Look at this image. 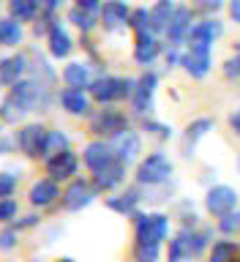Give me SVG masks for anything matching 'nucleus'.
<instances>
[{
	"instance_id": "nucleus-37",
	"label": "nucleus",
	"mask_w": 240,
	"mask_h": 262,
	"mask_svg": "<svg viewBox=\"0 0 240 262\" xmlns=\"http://www.w3.org/2000/svg\"><path fill=\"white\" fill-rule=\"evenodd\" d=\"M16 188V178L8 175V172H0V200H8Z\"/></svg>"
},
{
	"instance_id": "nucleus-32",
	"label": "nucleus",
	"mask_w": 240,
	"mask_h": 262,
	"mask_svg": "<svg viewBox=\"0 0 240 262\" xmlns=\"http://www.w3.org/2000/svg\"><path fill=\"white\" fill-rule=\"evenodd\" d=\"M161 246H145V243H134V262H159Z\"/></svg>"
},
{
	"instance_id": "nucleus-6",
	"label": "nucleus",
	"mask_w": 240,
	"mask_h": 262,
	"mask_svg": "<svg viewBox=\"0 0 240 262\" xmlns=\"http://www.w3.org/2000/svg\"><path fill=\"white\" fill-rule=\"evenodd\" d=\"M210 44H197V41H188V49L186 55L180 57L183 69L191 74L194 79H202L205 74L210 71V63H213V52H210Z\"/></svg>"
},
{
	"instance_id": "nucleus-17",
	"label": "nucleus",
	"mask_w": 240,
	"mask_h": 262,
	"mask_svg": "<svg viewBox=\"0 0 240 262\" xmlns=\"http://www.w3.org/2000/svg\"><path fill=\"white\" fill-rule=\"evenodd\" d=\"M28 71V57L25 55H11V57H3L0 60V82L3 85H16L22 82V74Z\"/></svg>"
},
{
	"instance_id": "nucleus-33",
	"label": "nucleus",
	"mask_w": 240,
	"mask_h": 262,
	"mask_svg": "<svg viewBox=\"0 0 240 262\" xmlns=\"http://www.w3.org/2000/svg\"><path fill=\"white\" fill-rule=\"evenodd\" d=\"M69 19H71L74 25H77L79 30H90V28L96 25L93 14H90V11H82V8H77V6H74L71 11H69Z\"/></svg>"
},
{
	"instance_id": "nucleus-7",
	"label": "nucleus",
	"mask_w": 240,
	"mask_h": 262,
	"mask_svg": "<svg viewBox=\"0 0 240 262\" xmlns=\"http://www.w3.org/2000/svg\"><path fill=\"white\" fill-rule=\"evenodd\" d=\"M235 205H237V191L232 186H213L208 194H205V208L213 216L224 219L229 213H235Z\"/></svg>"
},
{
	"instance_id": "nucleus-19",
	"label": "nucleus",
	"mask_w": 240,
	"mask_h": 262,
	"mask_svg": "<svg viewBox=\"0 0 240 262\" xmlns=\"http://www.w3.org/2000/svg\"><path fill=\"white\" fill-rule=\"evenodd\" d=\"M175 3L172 0H159L153 8H150V25H147V30L153 33H167L169 28V22H172V16H175Z\"/></svg>"
},
{
	"instance_id": "nucleus-14",
	"label": "nucleus",
	"mask_w": 240,
	"mask_h": 262,
	"mask_svg": "<svg viewBox=\"0 0 240 262\" xmlns=\"http://www.w3.org/2000/svg\"><path fill=\"white\" fill-rule=\"evenodd\" d=\"M191 33V11L186 6H178L175 8V16H172L169 28H167V38H169V47L175 49L178 44H183Z\"/></svg>"
},
{
	"instance_id": "nucleus-45",
	"label": "nucleus",
	"mask_w": 240,
	"mask_h": 262,
	"mask_svg": "<svg viewBox=\"0 0 240 262\" xmlns=\"http://www.w3.org/2000/svg\"><path fill=\"white\" fill-rule=\"evenodd\" d=\"M229 14H232L235 22H240V0H232V3H229Z\"/></svg>"
},
{
	"instance_id": "nucleus-39",
	"label": "nucleus",
	"mask_w": 240,
	"mask_h": 262,
	"mask_svg": "<svg viewBox=\"0 0 240 262\" xmlns=\"http://www.w3.org/2000/svg\"><path fill=\"white\" fill-rule=\"evenodd\" d=\"M145 131H153V137L159 139H169V126H164V123H153V120H145Z\"/></svg>"
},
{
	"instance_id": "nucleus-5",
	"label": "nucleus",
	"mask_w": 240,
	"mask_h": 262,
	"mask_svg": "<svg viewBox=\"0 0 240 262\" xmlns=\"http://www.w3.org/2000/svg\"><path fill=\"white\" fill-rule=\"evenodd\" d=\"M208 246V232H194V229H180L175 235V241L169 243V257L175 259H197Z\"/></svg>"
},
{
	"instance_id": "nucleus-47",
	"label": "nucleus",
	"mask_w": 240,
	"mask_h": 262,
	"mask_svg": "<svg viewBox=\"0 0 240 262\" xmlns=\"http://www.w3.org/2000/svg\"><path fill=\"white\" fill-rule=\"evenodd\" d=\"M8 147H11V142H8V139H0V153H6Z\"/></svg>"
},
{
	"instance_id": "nucleus-38",
	"label": "nucleus",
	"mask_w": 240,
	"mask_h": 262,
	"mask_svg": "<svg viewBox=\"0 0 240 262\" xmlns=\"http://www.w3.org/2000/svg\"><path fill=\"white\" fill-rule=\"evenodd\" d=\"M14 246H16V227H6L3 232H0V249L11 251Z\"/></svg>"
},
{
	"instance_id": "nucleus-4",
	"label": "nucleus",
	"mask_w": 240,
	"mask_h": 262,
	"mask_svg": "<svg viewBox=\"0 0 240 262\" xmlns=\"http://www.w3.org/2000/svg\"><path fill=\"white\" fill-rule=\"evenodd\" d=\"M169 175H172V161L164 153H150L137 167V183L139 186H161L169 180Z\"/></svg>"
},
{
	"instance_id": "nucleus-10",
	"label": "nucleus",
	"mask_w": 240,
	"mask_h": 262,
	"mask_svg": "<svg viewBox=\"0 0 240 262\" xmlns=\"http://www.w3.org/2000/svg\"><path fill=\"white\" fill-rule=\"evenodd\" d=\"M96 186L90 183V180H74V183L63 191V208L66 210H82V208H88L90 202L96 200Z\"/></svg>"
},
{
	"instance_id": "nucleus-27",
	"label": "nucleus",
	"mask_w": 240,
	"mask_h": 262,
	"mask_svg": "<svg viewBox=\"0 0 240 262\" xmlns=\"http://www.w3.org/2000/svg\"><path fill=\"white\" fill-rule=\"evenodd\" d=\"M49 52L52 57H66L71 52V38L60 25H52V30H49Z\"/></svg>"
},
{
	"instance_id": "nucleus-2",
	"label": "nucleus",
	"mask_w": 240,
	"mask_h": 262,
	"mask_svg": "<svg viewBox=\"0 0 240 262\" xmlns=\"http://www.w3.org/2000/svg\"><path fill=\"white\" fill-rule=\"evenodd\" d=\"M11 101L19 106L22 112H36V110H47L49 104V93L38 79H22L11 88Z\"/></svg>"
},
{
	"instance_id": "nucleus-43",
	"label": "nucleus",
	"mask_w": 240,
	"mask_h": 262,
	"mask_svg": "<svg viewBox=\"0 0 240 262\" xmlns=\"http://www.w3.org/2000/svg\"><path fill=\"white\" fill-rule=\"evenodd\" d=\"M197 8H202V11H216V8H221V0H200Z\"/></svg>"
},
{
	"instance_id": "nucleus-12",
	"label": "nucleus",
	"mask_w": 240,
	"mask_h": 262,
	"mask_svg": "<svg viewBox=\"0 0 240 262\" xmlns=\"http://www.w3.org/2000/svg\"><path fill=\"white\" fill-rule=\"evenodd\" d=\"M110 147H112V153H115V159H118L120 164H131L139 156V137H137V131H123V134H118L110 142Z\"/></svg>"
},
{
	"instance_id": "nucleus-29",
	"label": "nucleus",
	"mask_w": 240,
	"mask_h": 262,
	"mask_svg": "<svg viewBox=\"0 0 240 262\" xmlns=\"http://www.w3.org/2000/svg\"><path fill=\"white\" fill-rule=\"evenodd\" d=\"M22 41V28L16 19H0V47H16Z\"/></svg>"
},
{
	"instance_id": "nucleus-8",
	"label": "nucleus",
	"mask_w": 240,
	"mask_h": 262,
	"mask_svg": "<svg viewBox=\"0 0 240 262\" xmlns=\"http://www.w3.org/2000/svg\"><path fill=\"white\" fill-rule=\"evenodd\" d=\"M90 131L98 137L115 139L118 134H123V131H128V120H126V115L118 112V110H101L93 120H90Z\"/></svg>"
},
{
	"instance_id": "nucleus-21",
	"label": "nucleus",
	"mask_w": 240,
	"mask_h": 262,
	"mask_svg": "<svg viewBox=\"0 0 240 262\" xmlns=\"http://www.w3.org/2000/svg\"><path fill=\"white\" fill-rule=\"evenodd\" d=\"M123 178H126V164L112 161L106 169L93 175V186H96V191H110V188H115L118 183H123Z\"/></svg>"
},
{
	"instance_id": "nucleus-3",
	"label": "nucleus",
	"mask_w": 240,
	"mask_h": 262,
	"mask_svg": "<svg viewBox=\"0 0 240 262\" xmlns=\"http://www.w3.org/2000/svg\"><path fill=\"white\" fill-rule=\"evenodd\" d=\"M134 88L137 82L126 77H98L90 85V96L101 104H110V101H123V98H134Z\"/></svg>"
},
{
	"instance_id": "nucleus-28",
	"label": "nucleus",
	"mask_w": 240,
	"mask_h": 262,
	"mask_svg": "<svg viewBox=\"0 0 240 262\" xmlns=\"http://www.w3.org/2000/svg\"><path fill=\"white\" fill-rule=\"evenodd\" d=\"M210 262H240V246L232 241H219L210 249Z\"/></svg>"
},
{
	"instance_id": "nucleus-25",
	"label": "nucleus",
	"mask_w": 240,
	"mask_h": 262,
	"mask_svg": "<svg viewBox=\"0 0 240 262\" xmlns=\"http://www.w3.org/2000/svg\"><path fill=\"white\" fill-rule=\"evenodd\" d=\"M63 79L69 88H77V90H90V85H93V79H90V66L85 63H69L63 69Z\"/></svg>"
},
{
	"instance_id": "nucleus-1",
	"label": "nucleus",
	"mask_w": 240,
	"mask_h": 262,
	"mask_svg": "<svg viewBox=\"0 0 240 262\" xmlns=\"http://www.w3.org/2000/svg\"><path fill=\"white\" fill-rule=\"evenodd\" d=\"M134 229L137 243L145 246H161L169 235V219L164 213H134Z\"/></svg>"
},
{
	"instance_id": "nucleus-41",
	"label": "nucleus",
	"mask_w": 240,
	"mask_h": 262,
	"mask_svg": "<svg viewBox=\"0 0 240 262\" xmlns=\"http://www.w3.org/2000/svg\"><path fill=\"white\" fill-rule=\"evenodd\" d=\"M77 3V8H82V11H101V0H74Z\"/></svg>"
},
{
	"instance_id": "nucleus-49",
	"label": "nucleus",
	"mask_w": 240,
	"mask_h": 262,
	"mask_svg": "<svg viewBox=\"0 0 240 262\" xmlns=\"http://www.w3.org/2000/svg\"><path fill=\"white\" fill-rule=\"evenodd\" d=\"M237 60H240V55H237Z\"/></svg>"
},
{
	"instance_id": "nucleus-30",
	"label": "nucleus",
	"mask_w": 240,
	"mask_h": 262,
	"mask_svg": "<svg viewBox=\"0 0 240 262\" xmlns=\"http://www.w3.org/2000/svg\"><path fill=\"white\" fill-rule=\"evenodd\" d=\"M8 8H11V19L16 22H28L36 16L38 11V0H11L8 3Z\"/></svg>"
},
{
	"instance_id": "nucleus-46",
	"label": "nucleus",
	"mask_w": 240,
	"mask_h": 262,
	"mask_svg": "<svg viewBox=\"0 0 240 262\" xmlns=\"http://www.w3.org/2000/svg\"><path fill=\"white\" fill-rule=\"evenodd\" d=\"M229 126H232V128L237 131V134H240V110H237V112H232V115H229Z\"/></svg>"
},
{
	"instance_id": "nucleus-16",
	"label": "nucleus",
	"mask_w": 240,
	"mask_h": 262,
	"mask_svg": "<svg viewBox=\"0 0 240 262\" xmlns=\"http://www.w3.org/2000/svg\"><path fill=\"white\" fill-rule=\"evenodd\" d=\"M161 52V44H159V38L153 36L150 30H142V33H137V44H134V57H137V63H153L156 57H159Z\"/></svg>"
},
{
	"instance_id": "nucleus-34",
	"label": "nucleus",
	"mask_w": 240,
	"mask_h": 262,
	"mask_svg": "<svg viewBox=\"0 0 240 262\" xmlns=\"http://www.w3.org/2000/svg\"><path fill=\"white\" fill-rule=\"evenodd\" d=\"M22 115H25V112L11 101V98H6V101L0 104V123H16V120L22 118Z\"/></svg>"
},
{
	"instance_id": "nucleus-44",
	"label": "nucleus",
	"mask_w": 240,
	"mask_h": 262,
	"mask_svg": "<svg viewBox=\"0 0 240 262\" xmlns=\"http://www.w3.org/2000/svg\"><path fill=\"white\" fill-rule=\"evenodd\" d=\"M33 224H38V216H25L22 221H16V229H25V227H33Z\"/></svg>"
},
{
	"instance_id": "nucleus-42",
	"label": "nucleus",
	"mask_w": 240,
	"mask_h": 262,
	"mask_svg": "<svg viewBox=\"0 0 240 262\" xmlns=\"http://www.w3.org/2000/svg\"><path fill=\"white\" fill-rule=\"evenodd\" d=\"M227 77L229 79H232V77H240V60H237V57H235V60H227Z\"/></svg>"
},
{
	"instance_id": "nucleus-22",
	"label": "nucleus",
	"mask_w": 240,
	"mask_h": 262,
	"mask_svg": "<svg viewBox=\"0 0 240 262\" xmlns=\"http://www.w3.org/2000/svg\"><path fill=\"white\" fill-rule=\"evenodd\" d=\"M57 196H60V191H57V183L55 180H38V183H33L30 188V205H36V208H47V205H52Z\"/></svg>"
},
{
	"instance_id": "nucleus-36",
	"label": "nucleus",
	"mask_w": 240,
	"mask_h": 262,
	"mask_svg": "<svg viewBox=\"0 0 240 262\" xmlns=\"http://www.w3.org/2000/svg\"><path fill=\"white\" fill-rule=\"evenodd\" d=\"M219 229L224 235H235V232H240V210H235V213H229V216H224L219 221Z\"/></svg>"
},
{
	"instance_id": "nucleus-24",
	"label": "nucleus",
	"mask_w": 240,
	"mask_h": 262,
	"mask_svg": "<svg viewBox=\"0 0 240 262\" xmlns=\"http://www.w3.org/2000/svg\"><path fill=\"white\" fill-rule=\"evenodd\" d=\"M139 200H142V196H139V188H126L123 194L110 196V200H106V208L115 210V213H123V216H134Z\"/></svg>"
},
{
	"instance_id": "nucleus-15",
	"label": "nucleus",
	"mask_w": 240,
	"mask_h": 262,
	"mask_svg": "<svg viewBox=\"0 0 240 262\" xmlns=\"http://www.w3.org/2000/svg\"><path fill=\"white\" fill-rule=\"evenodd\" d=\"M128 16H131L128 6L120 3V0H110V3L101 6V22H104V30H110V33L126 28Z\"/></svg>"
},
{
	"instance_id": "nucleus-48",
	"label": "nucleus",
	"mask_w": 240,
	"mask_h": 262,
	"mask_svg": "<svg viewBox=\"0 0 240 262\" xmlns=\"http://www.w3.org/2000/svg\"><path fill=\"white\" fill-rule=\"evenodd\" d=\"M57 262H74L71 257H60V259H57Z\"/></svg>"
},
{
	"instance_id": "nucleus-26",
	"label": "nucleus",
	"mask_w": 240,
	"mask_h": 262,
	"mask_svg": "<svg viewBox=\"0 0 240 262\" xmlns=\"http://www.w3.org/2000/svg\"><path fill=\"white\" fill-rule=\"evenodd\" d=\"M210 128H213V120H210V118H200V120L188 123L186 137H183V153H186V156H191V153H194V147H197V142H200V139L208 134Z\"/></svg>"
},
{
	"instance_id": "nucleus-40",
	"label": "nucleus",
	"mask_w": 240,
	"mask_h": 262,
	"mask_svg": "<svg viewBox=\"0 0 240 262\" xmlns=\"http://www.w3.org/2000/svg\"><path fill=\"white\" fill-rule=\"evenodd\" d=\"M16 216V202L14 200H0V221H11Z\"/></svg>"
},
{
	"instance_id": "nucleus-11",
	"label": "nucleus",
	"mask_w": 240,
	"mask_h": 262,
	"mask_svg": "<svg viewBox=\"0 0 240 262\" xmlns=\"http://www.w3.org/2000/svg\"><path fill=\"white\" fill-rule=\"evenodd\" d=\"M156 88H159V77H156L153 71H147V74H142V77L137 79L134 98H131V104H134V110H137V112H150Z\"/></svg>"
},
{
	"instance_id": "nucleus-35",
	"label": "nucleus",
	"mask_w": 240,
	"mask_h": 262,
	"mask_svg": "<svg viewBox=\"0 0 240 262\" xmlns=\"http://www.w3.org/2000/svg\"><path fill=\"white\" fill-rule=\"evenodd\" d=\"M128 25H131V28H134L137 33L147 30V25H150V11H147V8H137V11H131Z\"/></svg>"
},
{
	"instance_id": "nucleus-18",
	"label": "nucleus",
	"mask_w": 240,
	"mask_h": 262,
	"mask_svg": "<svg viewBox=\"0 0 240 262\" xmlns=\"http://www.w3.org/2000/svg\"><path fill=\"white\" fill-rule=\"evenodd\" d=\"M77 156H74L71 150H66L60 156H55V159L47 161V172H49V180H66L71 178L74 172H77Z\"/></svg>"
},
{
	"instance_id": "nucleus-31",
	"label": "nucleus",
	"mask_w": 240,
	"mask_h": 262,
	"mask_svg": "<svg viewBox=\"0 0 240 262\" xmlns=\"http://www.w3.org/2000/svg\"><path fill=\"white\" fill-rule=\"evenodd\" d=\"M69 150V137L63 134V131H49L47 137V147H44V159H55V156H60Z\"/></svg>"
},
{
	"instance_id": "nucleus-20",
	"label": "nucleus",
	"mask_w": 240,
	"mask_h": 262,
	"mask_svg": "<svg viewBox=\"0 0 240 262\" xmlns=\"http://www.w3.org/2000/svg\"><path fill=\"white\" fill-rule=\"evenodd\" d=\"M221 33H224V25L219 19H202V22L191 25V33H188L186 41H197V44H210L213 47V41H216Z\"/></svg>"
},
{
	"instance_id": "nucleus-13",
	"label": "nucleus",
	"mask_w": 240,
	"mask_h": 262,
	"mask_svg": "<svg viewBox=\"0 0 240 262\" xmlns=\"http://www.w3.org/2000/svg\"><path fill=\"white\" fill-rule=\"evenodd\" d=\"M82 161H85V167L96 175V172L106 169L112 161H118V159H115V153H112L110 145H104V142H90V145L85 147V153H82Z\"/></svg>"
},
{
	"instance_id": "nucleus-23",
	"label": "nucleus",
	"mask_w": 240,
	"mask_h": 262,
	"mask_svg": "<svg viewBox=\"0 0 240 262\" xmlns=\"http://www.w3.org/2000/svg\"><path fill=\"white\" fill-rule=\"evenodd\" d=\"M60 104L71 115H88L90 112V98L85 96V90H77V88L60 90Z\"/></svg>"
},
{
	"instance_id": "nucleus-9",
	"label": "nucleus",
	"mask_w": 240,
	"mask_h": 262,
	"mask_svg": "<svg viewBox=\"0 0 240 262\" xmlns=\"http://www.w3.org/2000/svg\"><path fill=\"white\" fill-rule=\"evenodd\" d=\"M47 137L49 131L41 126V123H30V126H25L19 131V139H16V145H19V150L25 156H30V159H44V147H47Z\"/></svg>"
}]
</instances>
